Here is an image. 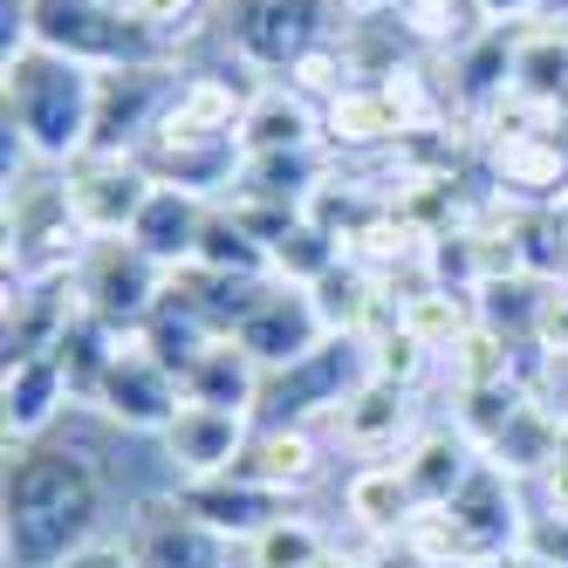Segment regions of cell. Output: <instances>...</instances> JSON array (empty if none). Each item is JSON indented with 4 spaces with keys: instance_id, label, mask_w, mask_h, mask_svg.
<instances>
[{
    "instance_id": "8992f818",
    "label": "cell",
    "mask_w": 568,
    "mask_h": 568,
    "mask_svg": "<svg viewBox=\"0 0 568 568\" xmlns=\"http://www.w3.org/2000/svg\"><path fill=\"white\" fill-rule=\"evenodd\" d=\"M165 267H158L131 233H97L90 254L75 261L69 288H75V308L110 322V329H138V322L158 308V295H165Z\"/></svg>"
},
{
    "instance_id": "cb8c5ba5",
    "label": "cell",
    "mask_w": 568,
    "mask_h": 568,
    "mask_svg": "<svg viewBox=\"0 0 568 568\" xmlns=\"http://www.w3.org/2000/svg\"><path fill=\"white\" fill-rule=\"evenodd\" d=\"M445 390H514L527 384V349L514 336H500L494 322H473V329L438 356Z\"/></svg>"
},
{
    "instance_id": "52a82bcc",
    "label": "cell",
    "mask_w": 568,
    "mask_h": 568,
    "mask_svg": "<svg viewBox=\"0 0 568 568\" xmlns=\"http://www.w3.org/2000/svg\"><path fill=\"white\" fill-rule=\"evenodd\" d=\"M28 28L34 42L75 55L90 69H116V62H158V42L124 14V0H28Z\"/></svg>"
},
{
    "instance_id": "8fae6325",
    "label": "cell",
    "mask_w": 568,
    "mask_h": 568,
    "mask_svg": "<svg viewBox=\"0 0 568 568\" xmlns=\"http://www.w3.org/2000/svg\"><path fill=\"white\" fill-rule=\"evenodd\" d=\"M254 418L247 412H220V404H179V418L158 432V459H165V486H192V479H220L240 473L247 459Z\"/></svg>"
},
{
    "instance_id": "ba28073f",
    "label": "cell",
    "mask_w": 568,
    "mask_h": 568,
    "mask_svg": "<svg viewBox=\"0 0 568 568\" xmlns=\"http://www.w3.org/2000/svg\"><path fill=\"white\" fill-rule=\"evenodd\" d=\"M131 158L151 172V185H179L192 199H226L240 165H247V144H240L233 131H206V124H185L179 110H165L158 131Z\"/></svg>"
},
{
    "instance_id": "d590c367",
    "label": "cell",
    "mask_w": 568,
    "mask_h": 568,
    "mask_svg": "<svg viewBox=\"0 0 568 568\" xmlns=\"http://www.w3.org/2000/svg\"><path fill=\"white\" fill-rule=\"evenodd\" d=\"M363 548V568H438L412 535H390V541H356Z\"/></svg>"
},
{
    "instance_id": "6da1fadb",
    "label": "cell",
    "mask_w": 568,
    "mask_h": 568,
    "mask_svg": "<svg viewBox=\"0 0 568 568\" xmlns=\"http://www.w3.org/2000/svg\"><path fill=\"white\" fill-rule=\"evenodd\" d=\"M110 479L103 453L83 438H34L8 445V486H0V555L8 568H62L75 548L103 541Z\"/></svg>"
},
{
    "instance_id": "836d02e7",
    "label": "cell",
    "mask_w": 568,
    "mask_h": 568,
    "mask_svg": "<svg viewBox=\"0 0 568 568\" xmlns=\"http://www.w3.org/2000/svg\"><path fill=\"white\" fill-rule=\"evenodd\" d=\"M527 500H535V514H568V432H561V453L527 479Z\"/></svg>"
},
{
    "instance_id": "f6af8a7d",
    "label": "cell",
    "mask_w": 568,
    "mask_h": 568,
    "mask_svg": "<svg viewBox=\"0 0 568 568\" xmlns=\"http://www.w3.org/2000/svg\"><path fill=\"white\" fill-rule=\"evenodd\" d=\"M561 8H568V0H548V14H561Z\"/></svg>"
},
{
    "instance_id": "ffe728a7",
    "label": "cell",
    "mask_w": 568,
    "mask_h": 568,
    "mask_svg": "<svg viewBox=\"0 0 568 568\" xmlns=\"http://www.w3.org/2000/svg\"><path fill=\"white\" fill-rule=\"evenodd\" d=\"M322 144H329V158H377L412 144V124H404V110L384 83H356L322 110Z\"/></svg>"
},
{
    "instance_id": "4fadbf2b",
    "label": "cell",
    "mask_w": 568,
    "mask_h": 568,
    "mask_svg": "<svg viewBox=\"0 0 568 568\" xmlns=\"http://www.w3.org/2000/svg\"><path fill=\"white\" fill-rule=\"evenodd\" d=\"M425 425V404H418V390H404V384H390V377H363L349 397H343V412L322 425L336 438V453H349V459H397L404 453V438H412Z\"/></svg>"
},
{
    "instance_id": "7a4b0ae2",
    "label": "cell",
    "mask_w": 568,
    "mask_h": 568,
    "mask_svg": "<svg viewBox=\"0 0 568 568\" xmlns=\"http://www.w3.org/2000/svg\"><path fill=\"white\" fill-rule=\"evenodd\" d=\"M0 124L34 151V165H75L97 138V69L42 42L8 55L0 62Z\"/></svg>"
},
{
    "instance_id": "b9f144b4",
    "label": "cell",
    "mask_w": 568,
    "mask_h": 568,
    "mask_svg": "<svg viewBox=\"0 0 568 568\" xmlns=\"http://www.w3.org/2000/svg\"><path fill=\"white\" fill-rule=\"evenodd\" d=\"M548 124H555V138H561V144H568V90H561V97H555V110H548Z\"/></svg>"
},
{
    "instance_id": "9c48e42d",
    "label": "cell",
    "mask_w": 568,
    "mask_h": 568,
    "mask_svg": "<svg viewBox=\"0 0 568 568\" xmlns=\"http://www.w3.org/2000/svg\"><path fill=\"white\" fill-rule=\"evenodd\" d=\"M124 548L138 555V568H233V541L179 500V486L131 494Z\"/></svg>"
},
{
    "instance_id": "4316f807",
    "label": "cell",
    "mask_w": 568,
    "mask_h": 568,
    "mask_svg": "<svg viewBox=\"0 0 568 568\" xmlns=\"http://www.w3.org/2000/svg\"><path fill=\"white\" fill-rule=\"evenodd\" d=\"M179 384H185L192 404H220V412H247L254 418V404H261V363L240 349L233 336H213L206 349L185 363Z\"/></svg>"
},
{
    "instance_id": "d6a6232c",
    "label": "cell",
    "mask_w": 568,
    "mask_h": 568,
    "mask_svg": "<svg viewBox=\"0 0 568 568\" xmlns=\"http://www.w3.org/2000/svg\"><path fill=\"white\" fill-rule=\"evenodd\" d=\"M371 371L390 377V384H404V390H425V377H438V356H432L418 336H404L397 322H390V329L371 336Z\"/></svg>"
},
{
    "instance_id": "74e56055",
    "label": "cell",
    "mask_w": 568,
    "mask_h": 568,
    "mask_svg": "<svg viewBox=\"0 0 568 568\" xmlns=\"http://www.w3.org/2000/svg\"><path fill=\"white\" fill-rule=\"evenodd\" d=\"M62 568H138V555L124 541H90V548H75Z\"/></svg>"
},
{
    "instance_id": "83f0119b",
    "label": "cell",
    "mask_w": 568,
    "mask_h": 568,
    "mask_svg": "<svg viewBox=\"0 0 568 568\" xmlns=\"http://www.w3.org/2000/svg\"><path fill=\"white\" fill-rule=\"evenodd\" d=\"M568 90V21H527L514 28V97L555 110Z\"/></svg>"
},
{
    "instance_id": "d4e9b609",
    "label": "cell",
    "mask_w": 568,
    "mask_h": 568,
    "mask_svg": "<svg viewBox=\"0 0 568 568\" xmlns=\"http://www.w3.org/2000/svg\"><path fill=\"white\" fill-rule=\"evenodd\" d=\"M247 151H315L322 144V103H308L295 83H261L247 103V124H240Z\"/></svg>"
},
{
    "instance_id": "5b68a950",
    "label": "cell",
    "mask_w": 568,
    "mask_h": 568,
    "mask_svg": "<svg viewBox=\"0 0 568 568\" xmlns=\"http://www.w3.org/2000/svg\"><path fill=\"white\" fill-rule=\"evenodd\" d=\"M336 0H233L226 14V55L274 83V75H288L315 42H329L336 21H329Z\"/></svg>"
},
{
    "instance_id": "ab89813d",
    "label": "cell",
    "mask_w": 568,
    "mask_h": 568,
    "mask_svg": "<svg viewBox=\"0 0 568 568\" xmlns=\"http://www.w3.org/2000/svg\"><path fill=\"white\" fill-rule=\"evenodd\" d=\"M438 568H507V555H479V548H466V555H453V561H438Z\"/></svg>"
},
{
    "instance_id": "603a6c76",
    "label": "cell",
    "mask_w": 568,
    "mask_h": 568,
    "mask_svg": "<svg viewBox=\"0 0 568 568\" xmlns=\"http://www.w3.org/2000/svg\"><path fill=\"white\" fill-rule=\"evenodd\" d=\"M206 220H213V199H192V192H179V185H158L151 206H144L138 226H131V240H138V247H144L158 267H165V274H179V267L199 261Z\"/></svg>"
},
{
    "instance_id": "7c38bea8",
    "label": "cell",
    "mask_w": 568,
    "mask_h": 568,
    "mask_svg": "<svg viewBox=\"0 0 568 568\" xmlns=\"http://www.w3.org/2000/svg\"><path fill=\"white\" fill-rule=\"evenodd\" d=\"M62 192H69V213L90 233H131L158 185L131 151H83L75 165H62Z\"/></svg>"
},
{
    "instance_id": "e575fe53",
    "label": "cell",
    "mask_w": 568,
    "mask_h": 568,
    "mask_svg": "<svg viewBox=\"0 0 568 568\" xmlns=\"http://www.w3.org/2000/svg\"><path fill=\"white\" fill-rule=\"evenodd\" d=\"M520 548L555 561V568H568V514H535V520H527V535H520Z\"/></svg>"
},
{
    "instance_id": "d6986e66",
    "label": "cell",
    "mask_w": 568,
    "mask_h": 568,
    "mask_svg": "<svg viewBox=\"0 0 568 568\" xmlns=\"http://www.w3.org/2000/svg\"><path fill=\"white\" fill-rule=\"evenodd\" d=\"M418 494H412V479L397 473V459H356L343 473V527L356 541H390L404 535V527L418 520Z\"/></svg>"
},
{
    "instance_id": "f1b7e54d",
    "label": "cell",
    "mask_w": 568,
    "mask_h": 568,
    "mask_svg": "<svg viewBox=\"0 0 568 568\" xmlns=\"http://www.w3.org/2000/svg\"><path fill=\"white\" fill-rule=\"evenodd\" d=\"M336 548V535L322 527L315 514H281V520H267L261 535L247 541V568H315L322 555Z\"/></svg>"
},
{
    "instance_id": "30bf717a",
    "label": "cell",
    "mask_w": 568,
    "mask_h": 568,
    "mask_svg": "<svg viewBox=\"0 0 568 568\" xmlns=\"http://www.w3.org/2000/svg\"><path fill=\"white\" fill-rule=\"evenodd\" d=\"M179 83H185V62H172V55L97 69V138H90V151H138L158 131V116L172 110Z\"/></svg>"
},
{
    "instance_id": "9a60e30c",
    "label": "cell",
    "mask_w": 568,
    "mask_h": 568,
    "mask_svg": "<svg viewBox=\"0 0 568 568\" xmlns=\"http://www.w3.org/2000/svg\"><path fill=\"white\" fill-rule=\"evenodd\" d=\"M233 343L247 349V356L261 363V377H267V371H288V363H302L308 349H322V343H329V329H322L308 288H295V281H267L261 302L240 315Z\"/></svg>"
},
{
    "instance_id": "e0dca14e",
    "label": "cell",
    "mask_w": 568,
    "mask_h": 568,
    "mask_svg": "<svg viewBox=\"0 0 568 568\" xmlns=\"http://www.w3.org/2000/svg\"><path fill=\"white\" fill-rule=\"evenodd\" d=\"M486 453H479V438L453 418V412H425V425L404 438V453H397V473L412 479V494L425 500V507H445L466 486V473L479 466Z\"/></svg>"
},
{
    "instance_id": "f546056e",
    "label": "cell",
    "mask_w": 568,
    "mask_h": 568,
    "mask_svg": "<svg viewBox=\"0 0 568 568\" xmlns=\"http://www.w3.org/2000/svg\"><path fill=\"white\" fill-rule=\"evenodd\" d=\"M336 261H343V247H336V240L322 233L308 213H295L288 226L274 233V247H267V267H274V281H295V288H315V281L329 274Z\"/></svg>"
},
{
    "instance_id": "44dd1931",
    "label": "cell",
    "mask_w": 568,
    "mask_h": 568,
    "mask_svg": "<svg viewBox=\"0 0 568 568\" xmlns=\"http://www.w3.org/2000/svg\"><path fill=\"white\" fill-rule=\"evenodd\" d=\"M0 404H8V445H34L62 425V412H75V390L55 356H14Z\"/></svg>"
},
{
    "instance_id": "8d00e7d4",
    "label": "cell",
    "mask_w": 568,
    "mask_h": 568,
    "mask_svg": "<svg viewBox=\"0 0 568 568\" xmlns=\"http://www.w3.org/2000/svg\"><path fill=\"white\" fill-rule=\"evenodd\" d=\"M486 28H527V21H555L548 0H479Z\"/></svg>"
},
{
    "instance_id": "3957f363",
    "label": "cell",
    "mask_w": 568,
    "mask_h": 568,
    "mask_svg": "<svg viewBox=\"0 0 568 568\" xmlns=\"http://www.w3.org/2000/svg\"><path fill=\"white\" fill-rule=\"evenodd\" d=\"M363 377H371V343H363V336H329L322 349H308L302 363L261 377L254 425H329Z\"/></svg>"
},
{
    "instance_id": "1f68e13d",
    "label": "cell",
    "mask_w": 568,
    "mask_h": 568,
    "mask_svg": "<svg viewBox=\"0 0 568 568\" xmlns=\"http://www.w3.org/2000/svg\"><path fill=\"white\" fill-rule=\"evenodd\" d=\"M281 83H295L308 103H322V110H329L343 90H356L363 83V75H356V62H349V49H343V34H329V42H315L288 75H281Z\"/></svg>"
},
{
    "instance_id": "60d3db41",
    "label": "cell",
    "mask_w": 568,
    "mask_h": 568,
    "mask_svg": "<svg viewBox=\"0 0 568 568\" xmlns=\"http://www.w3.org/2000/svg\"><path fill=\"white\" fill-rule=\"evenodd\" d=\"M315 568H363V548H343V541H336V548H329V555H322Z\"/></svg>"
},
{
    "instance_id": "ac0fdd59",
    "label": "cell",
    "mask_w": 568,
    "mask_h": 568,
    "mask_svg": "<svg viewBox=\"0 0 568 568\" xmlns=\"http://www.w3.org/2000/svg\"><path fill=\"white\" fill-rule=\"evenodd\" d=\"M486 192L514 206H561L568 199V144L555 131H520L486 144Z\"/></svg>"
},
{
    "instance_id": "7bdbcfd3",
    "label": "cell",
    "mask_w": 568,
    "mask_h": 568,
    "mask_svg": "<svg viewBox=\"0 0 568 568\" xmlns=\"http://www.w3.org/2000/svg\"><path fill=\"white\" fill-rule=\"evenodd\" d=\"M336 8H349V14H384V8H397V0H336Z\"/></svg>"
},
{
    "instance_id": "484cf974",
    "label": "cell",
    "mask_w": 568,
    "mask_h": 568,
    "mask_svg": "<svg viewBox=\"0 0 568 568\" xmlns=\"http://www.w3.org/2000/svg\"><path fill=\"white\" fill-rule=\"evenodd\" d=\"M473 322H479V308H473L466 288H445V281H432V274H404V288H397V329L418 336L432 356H445L473 329Z\"/></svg>"
},
{
    "instance_id": "4dcf8cb0",
    "label": "cell",
    "mask_w": 568,
    "mask_h": 568,
    "mask_svg": "<svg viewBox=\"0 0 568 568\" xmlns=\"http://www.w3.org/2000/svg\"><path fill=\"white\" fill-rule=\"evenodd\" d=\"M541 295H548L541 274H500V281H479V288H473V308H479V322H494L500 336H514L527 349L535 315H541Z\"/></svg>"
},
{
    "instance_id": "277c9868",
    "label": "cell",
    "mask_w": 568,
    "mask_h": 568,
    "mask_svg": "<svg viewBox=\"0 0 568 568\" xmlns=\"http://www.w3.org/2000/svg\"><path fill=\"white\" fill-rule=\"evenodd\" d=\"M185 404V384L172 363H158L144 329H116V349H110V371L97 384V397L83 412H97L110 432H131V438H158Z\"/></svg>"
},
{
    "instance_id": "f35d334b",
    "label": "cell",
    "mask_w": 568,
    "mask_h": 568,
    "mask_svg": "<svg viewBox=\"0 0 568 568\" xmlns=\"http://www.w3.org/2000/svg\"><path fill=\"white\" fill-rule=\"evenodd\" d=\"M555 281H568V199L555 206Z\"/></svg>"
},
{
    "instance_id": "2e32d148",
    "label": "cell",
    "mask_w": 568,
    "mask_h": 568,
    "mask_svg": "<svg viewBox=\"0 0 568 568\" xmlns=\"http://www.w3.org/2000/svg\"><path fill=\"white\" fill-rule=\"evenodd\" d=\"M240 473L254 486H267V494H281V500H302L336 473V438L322 425H254Z\"/></svg>"
},
{
    "instance_id": "5bb4252c",
    "label": "cell",
    "mask_w": 568,
    "mask_h": 568,
    "mask_svg": "<svg viewBox=\"0 0 568 568\" xmlns=\"http://www.w3.org/2000/svg\"><path fill=\"white\" fill-rule=\"evenodd\" d=\"M445 520L459 527V541L479 548V555H514L527 520H535V500H527V486L514 473H500L494 459H479L466 473V486L453 500H445Z\"/></svg>"
},
{
    "instance_id": "7402d4cb",
    "label": "cell",
    "mask_w": 568,
    "mask_h": 568,
    "mask_svg": "<svg viewBox=\"0 0 568 568\" xmlns=\"http://www.w3.org/2000/svg\"><path fill=\"white\" fill-rule=\"evenodd\" d=\"M179 500L206 520V527H220V535L233 541V548H247L267 520H281L288 514V500L281 494H267V486H254L247 473H220V479H192V486H179Z\"/></svg>"
},
{
    "instance_id": "ee69618b",
    "label": "cell",
    "mask_w": 568,
    "mask_h": 568,
    "mask_svg": "<svg viewBox=\"0 0 568 568\" xmlns=\"http://www.w3.org/2000/svg\"><path fill=\"white\" fill-rule=\"evenodd\" d=\"M507 568H555V561H541V555H527V548H514V555H507Z\"/></svg>"
}]
</instances>
